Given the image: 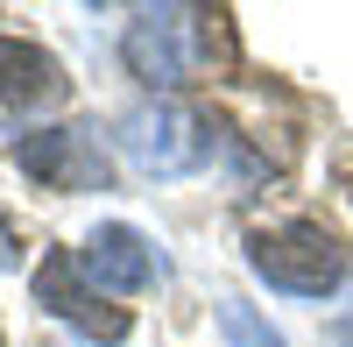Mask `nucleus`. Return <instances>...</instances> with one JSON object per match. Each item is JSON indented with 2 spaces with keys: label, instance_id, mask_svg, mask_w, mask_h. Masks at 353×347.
Wrapping results in <instances>:
<instances>
[{
  "label": "nucleus",
  "instance_id": "obj_3",
  "mask_svg": "<svg viewBox=\"0 0 353 347\" xmlns=\"http://www.w3.org/2000/svg\"><path fill=\"white\" fill-rule=\"evenodd\" d=\"M121 156L141 178H184L212 156V121L176 100H149V106L121 113Z\"/></svg>",
  "mask_w": 353,
  "mask_h": 347
},
{
  "label": "nucleus",
  "instance_id": "obj_8",
  "mask_svg": "<svg viewBox=\"0 0 353 347\" xmlns=\"http://www.w3.org/2000/svg\"><path fill=\"white\" fill-rule=\"evenodd\" d=\"M219 326H226V340H233V347H283V333H269L248 305H233V298L219 305Z\"/></svg>",
  "mask_w": 353,
  "mask_h": 347
},
{
  "label": "nucleus",
  "instance_id": "obj_9",
  "mask_svg": "<svg viewBox=\"0 0 353 347\" xmlns=\"http://www.w3.org/2000/svg\"><path fill=\"white\" fill-rule=\"evenodd\" d=\"M0 270H14V234H8V220H0Z\"/></svg>",
  "mask_w": 353,
  "mask_h": 347
},
{
  "label": "nucleus",
  "instance_id": "obj_1",
  "mask_svg": "<svg viewBox=\"0 0 353 347\" xmlns=\"http://www.w3.org/2000/svg\"><path fill=\"white\" fill-rule=\"evenodd\" d=\"M212 21L219 15H205V8H141L128 21V36H121L128 71L141 85H156V93L198 78V64H212V43H219Z\"/></svg>",
  "mask_w": 353,
  "mask_h": 347
},
{
  "label": "nucleus",
  "instance_id": "obj_4",
  "mask_svg": "<svg viewBox=\"0 0 353 347\" xmlns=\"http://www.w3.org/2000/svg\"><path fill=\"white\" fill-rule=\"evenodd\" d=\"M14 163L50 191H99L106 185V149L99 128H28L14 142Z\"/></svg>",
  "mask_w": 353,
  "mask_h": 347
},
{
  "label": "nucleus",
  "instance_id": "obj_2",
  "mask_svg": "<svg viewBox=\"0 0 353 347\" xmlns=\"http://www.w3.org/2000/svg\"><path fill=\"white\" fill-rule=\"evenodd\" d=\"M248 270L261 283H276V291L325 298L346 276V248L318 220H290V227H269V234H248Z\"/></svg>",
  "mask_w": 353,
  "mask_h": 347
},
{
  "label": "nucleus",
  "instance_id": "obj_5",
  "mask_svg": "<svg viewBox=\"0 0 353 347\" xmlns=\"http://www.w3.org/2000/svg\"><path fill=\"white\" fill-rule=\"evenodd\" d=\"M85 270H78V255H64V248H50L43 255V270H36V305H50L64 326H78L85 340H128V312L121 305H99L92 291L78 283Z\"/></svg>",
  "mask_w": 353,
  "mask_h": 347
},
{
  "label": "nucleus",
  "instance_id": "obj_7",
  "mask_svg": "<svg viewBox=\"0 0 353 347\" xmlns=\"http://www.w3.org/2000/svg\"><path fill=\"white\" fill-rule=\"evenodd\" d=\"M64 93V71L57 57L28 36H0V106H36V100H57Z\"/></svg>",
  "mask_w": 353,
  "mask_h": 347
},
{
  "label": "nucleus",
  "instance_id": "obj_6",
  "mask_svg": "<svg viewBox=\"0 0 353 347\" xmlns=\"http://www.w3.org/2000/svg\"><path fill=\"white\" fill-rule=\"evenodd\" d=\"M78 270L99 283V291H113V298H134V291H149L156 283V270H163V255L134 234V227H121V220H106V227H92L85 234V248H78Z\"/></svg>",
  "mask_w": 353,
  "mask_h": 347
},
{
  "label": "nucleus",
  "instance_id": "obj_10",
  "mask_svg": "<svg viewBox=\"0 0 353 347\" xmlns=\"http://www.w3.org/2000/svg\"><path fill=\"white\" fill-rule=\"evenodd\" d=\"M339 340H346V347H353V305H346V312H339Z\"/></svg>",
  "mask_w": 353,
  "mask_h": 347
}]
</instances>
